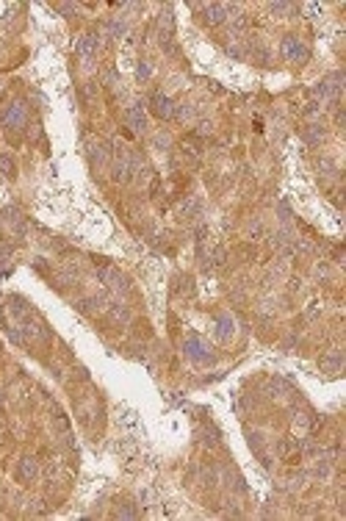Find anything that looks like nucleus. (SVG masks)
I'll list each match as a JSON object with an SVG mask.
<instances>
[{
  "label": "nucleus",
  "instance_id": "obj_6",
  "mask_svg": "<svg viewBox=\"0 0 346 521\" xmlns=\"http://www.w3.org/2000/svg\"><path fill=\"white\" fill-rule=\"evenodd\" d=\"M227 12H230V9H227V6H222V3L205 6V23H208V25H219V23H224Z\"/></svg>",
  "mask_w": 346,
  "mask_h": 521
},
{
  "label": "nucleus",
  "instance_id": "obj_8",
  "mask_svg": "<svg viewBox=\"0 0 346 521\" xmlns=\"http://www.w3.org/2000/svg\"><path fill=\"white\" fill-rule=\"evenodd\" d=\"M128 122H130L133 131H144V128H147V117H144L142 106H130V108H128Z\"/></svg>",
  "mask_w": 346,
  "mask_h": 521
},
{
  "label": "nucleus",
  "instance_id": "obj_3",
  "mask_svg": "<svg viewBox=\"0 0 346 521\" xmlns=\"http://www.w3.org/2000/svg\"><path fill=\"white\" fill-rule=\"evenodd\" d=\"M36 474H39V463H36V457L25 455L22 460L17 463V479H20V482H34Z\"/></svg>",
  "mask_w": 346,
  "mask_h": 521
},
{
  "label": "nucleus",
  "instance_id": "obj_15",
  "mask_svg": "<svg viewBox=\"0 0 346 521\" xmlns=\"http://www.w3.org/2000/svg\"><path fill=\"white\" fill-rule=\"evenodd\" d=\"M230 330H233V322L227 316H219V338H227L230 336Z\"/></svg>",
  "mask_w": 346,
  "mask_h": 521
},
{
  "label": "nucleus",
  "instance_id": "obj_9",
  "mask_svg": "<svg viewBox=\"0 0 346 521\" xmlns=\"http://www.w3.org/2000/svg\"><path fill=\"white\" fill-rule=\"evenodd\" d=\"M0 172L6 175V178H14V175H17V164H14V158L6 156V153H0Z\"/></svg>",
  "mask_w": 346,
  "mask_h": 521
},
{
  "label": "nucleus",
  "instance_id": "obj_10",
  "mask_svg": "<svg viewBox=\"0 0 346 521\" xmlns=\"http://www.w3.org/2000/svg\"><path fill=\"white\" fill-rule=\"evenodd\" d=\"M340 366H344V360H340V355H332V358H322V369L330 371V374H335V371H340Z\"/></svg>",
  "mask_w": 346,
  "mask_h": 521
},
{
  "label": "nucleus",
  "instance_id": "obj_7",
  "mask_svg": "<svg viewBox=\"0 0 346 521\" xmlns=\"http://www.w3.org/2000/svg\"><path fill=\"white\" fill-rule=\"evenodd\" d=\"M94 53H97V34H86L84 39L78 42V56H84V59H92Z\"/></svg>",
  "mask_w": 346,
  "mask_h": 521
},
{
  "label": "nucleus",
  "instance_id": "obj_18",
  "mask_svg": "<svg viewBox=\"0 0 346 521\" xmlns=\"http://www.w3.org/2000/svg\"><path fill=\"white\" fill-rule=\"evenodd\" d=\"M56 9H58L61 14H72V12H75V6H70V3H58Z\"/></svg>",
  "mask_w": 346,
  "mask_h": 521
},
{
  "label": "nucleus",
  "instance_id": "obj_1",
  "mask_svg": "<svg viewBox=\"0 0 346 521\" xmlns=\"http://www.w3.org/2000/svg\"><path fill=\"white\" fill-rule=\"evenodd\" d=\"M3 125H6L8 131H20V128L25 125V106L22 103H12V106L3 111Z\"/></svg>",
  "mask_w": 346,
  "mask_h": 521
},
{
  "label": "nucleus",
  "instance_id": "obj_16",
  "mask_svg": "<svg viewBox=\"0 0 346 521\" xmlns=\"http://www.w3.org/2000/svg\"><path fill=\"white\" fill-rule=\"evenodd\" d=\"M178 283H180V286H178V291H180V294H191V288H194V286H191V280H188V277H180Z\"/></svg>",
  "mask_w": 346,
  "mask_h": 521
},
{
  "label": "nucleus",
  "instance_id": "obj_14",
  "mask_svg": "<svg viewBox=\"0 0 346 521\" xmlns=\"http://www.w3.org/2000/svg\"><path fill=\"white\" fill-rule=\"evenodd\" d=\"M111 319H114V322H128V308L125 305H114L111 308Z\"/></svg>",
  "mask_w": 346,
  "mask_h": 521
},
{
  "label": "nucleus",
  "instance_id": "obj_13",
  "mask_svg": "<svg viewBox=\"0 0 346 521\" xmlns=\"http://www.w3.org/2000/svg\"><path fill=\"white\" fill-rule=\"evenodd\" d=\"M106 31H108V36H114V39H116V36H122V34H125V25H122L120 20H111Z\"/></svg>",
  "mask_w": 346,
  "mask_h": 521
},
{
  "label": "nucleus",
  "instance_id": "obj_17",
  "mask_svg": "<svg viewBox=\"0 0 346 521\" xmlns=\"http://www.w3.org/2000/svg\"><path fill=\"white\" fill-rule=\"evenodd\" d=\"M150 78V67L147 64H138V81H147Z\"/></svg>",
  "mask_w": 346,
  "mask_h": 521
},
{
  "label": "nucleus",
  "instance_id": "obj_11",
  "mask_svg": "<svg viewBox=\"0 0 346 521\" xmlns=\"http://www.w3.org/2000/svg\"><path fill=\"white\" fill-rule=\"evenodd\" d=\"M114 515H116V518H136V515H138V510L133 507L130 502H122L120 507H116V513H114Z\"/></svg>",
  "mask_w": 346,
  "mask_h": 521
},
{
  "label": "nucleus",
  "instance_id": "obj_12",
  "mask_svg": "<svg viewBox=\"0 0 346 521\" xmlns=\"http://www.w3.org/2000/svg\"><path fill=\"white\" fill-rule=\"evenodd\" d=\"M302 136H304V142L316 144L318 139H322V128H318V125H308V128H304V131H302Z\"/></svg>",
  "mask_w": 346,
  "mask_h": 521
},
{
  "label": "nucleus",
  "instance_id": "obj_5",
  "mask_svg": "<svg viewBox=\"0 0 346 521\" xmlns=\"http://www.w3.org/2000/svg\"><path fill=\"white\" fill-rule=\"evenodd\" d=\"M186 352H188L191 360H200V363H208V360H210L208 347H205L200 338H188V341H186Z\"/></svg>",
  "mask_w": 346,
  "mask_h": 521
},
{
  "label": "nucleus",
  "instance_id": "obj_2",
  "mask_svg": "<svg viewBox=\"0 0 346 521\" xmlns=\"http://www.w3.org/2000/svg\"><path fill=\"white\" fill-rule=\"evenodd\" d=\"M282 56L288 61H304L308 59V50L302 48V42H299L296 36H286L282 39Z\"/></svg>",
  "mask_w": 346,
  "mask_h": 521
},
{
  "label": "nucleus",
  "instance_id": "obj_4",
  "mask_svg": "<svg viewBox=\"0 0 346 521\" xmlns=\"http://www.w3.org/2000/svg\"><path fill=\"white\" fill-rule=\"evenodd\" d=\"M152 114L156 117H161V120H169V117H174V106H172V100H169L166 95H152Z\"/></svg>",
  "mask_w": 346,
  "mask_h": 521
}]
</instances>
